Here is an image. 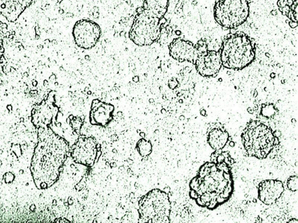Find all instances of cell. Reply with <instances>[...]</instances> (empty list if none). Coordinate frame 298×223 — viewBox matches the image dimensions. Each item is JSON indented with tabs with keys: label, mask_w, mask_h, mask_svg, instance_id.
Instances as JSON below:
<instances>
[{
	"label": "cell",
	"mask_w": 298,
	"mask_h": 223,
	"mask_svg": "<svg viewBox=\"0 0 298 223\" xmlns=\"http://www.w3.org/2000/svg\"><path fill=\"white\" fill-rule=\"evenodd\" d=\"M37 130V144L33 155L30 171L39 189H46L58 180L66 159L67 144L49 126Z\"/></svg>",
	"instance_id": "obj_1"
},
{
	"label": "cell",
	"mask_w": 298,
	"mask_h": 223,
	"mask_svg": "<svg viewBox=\"0 0 298 223\" xmlns=\"http://www.w3.org/2000/svg\"><path fill=\"white\" fill-rule=\"evenodd\" d=\"M243 33L228 36L222 43L220 56L222 66L232 70H242L253 62L256 56L255 43Z\"/></svg>",
	"instance_id": "obj_2"
},
{
	"label": "cell",
	"mask_w": 298,
	"mask_h": 223,
	"mask_svg": "<svg viewBox=\"0 0 298 223\" xmlns=\"http://www.w3.org/2000/svg\"><path fill=\"white\" fill-rule=\"evenodd\" d=\"M161 19L144 9L135 17L129 33V38L140 47L153 44L160 36Z\"/></svg>",
	"instance_id": "obj_3"
},
{
	"label": "cell",
	"mask_w": 298,
	"mask_h": 223,
	"mask_svg": "<svg viewBox=\"0 0 298 223\" xmlns=\"http://www.w3.org/2000/svg\"><path fill=\"white\" fill-rule=\"evenodd\" d=\"M249 15L247 0H219L214 7L216 21L228 29H235L242 25Z\"/></svg>",
	"instance_id": "obj_4"
},
{
	"label": "cell",
	"mask_w": 298,
	"mask_h": 223,
	"mask_svg": "<svg viewBox=\"0 0 298 223\" xmlns=\"http://www.w3.org/2000/svg\"><path fill=\"white\" fill-rule=\"evenodd\" d=\"M170 202L168 195L160 190L155 189L146 195L142 200V214L152 222H170Z\"/></svg>",
	"instance_id": "obj_5"
},
{
	"label": "cell",
	"mask_w": 298,
	"mask_h": 223,
	"mask_svg": "<svg viewBox=\"0 0 298 223\" xmlns=\"http://www.w3.org/2000/svg\"><path fill=\"white\" fill-rule=\"evenodd\" d=\"M72 35L76 45L80 48L90 49L99 41L101 30L97 23L89 19L76 22L72 30Z\"/></svg>",
	"instance_id": "obj_6"
},
{
	"label": "cell",
	"mask_w": 298,
	"mask_h": 223,
	"mask_svg": "<svg viewBox=\"0 0 298 223\" xmlns=\"http://www.w3.org/2000/svg\"><path fill=\"white\" fill-rule=\"evenodd\" d=\"M194 64L201 76L205 77H215L222 67L220 52L208 50L199 52Z\"/></svg>",
	"instance_id": "obj_7"
},
{
	"label": "cell",
	"mask_w": 298,
	"mask_h": 223,
	"mask_svg": "<svg viewBox=\"0 0 298 223\" xmlns=\"http://www.w3.org/2000/svg\"><path fill=\"white\" fill-rule=\"evenodd\" d=\"M170 55L175 60L183 62L185 61L194 63L198 51L193 44L189 41L175 38L169 45Z\"/></svg>",
	"instance_id": "obj_8"
},
{
	"label": "cell",
	"mask_w": 298,
	"mask_h": 223,
	"mask_svg": "<svg viewBox=\"0 0 298 223\" xmlns=\"http://www.w3.org/2000/svg\"><path fill=\"white\" fill-rule=\"evenodd\" d=\"M57 110L55 106L48 100H43L37 105L32 110V122L36 128L49 126Z\"/></svg>",
	"instance_id": "obj_9"
},
{
	"label": "cell",
	"mask_w": 298,
	"mask_h": 223,
	"mask_svg": "<svg viewBox=\"0 0 298 223\" xmlns=\"http://www.w3.org/2000/svg\"><path fill=\"white\" fill-rule=\"evenodd\" d=\"M36 0H0V14L10 22L16 21Z\"/></svg>",
	"instance_id": "obj_10"
},
{
	"label": "cell",
	"mask_w": 298,
	"mask_h": 223,
	"mask_svg": "<svg viewBox=\"0 0 298 223\" xmlns=\"http://www.w3.org/2000/svg\"><path fill=\"white\" fill-rule=\"evenodd\" d=\"M93 102L90 111V121L93 120L96 124L106 125L112 119V113L114 106L111 104H106L97 100Z\"/></svg>",
	"instance_id": "obj_11"
},
{
	"label": "cell",
	"mask_w": 298,
	"mask_h": 223,
	"mask_svg": "<svg viewBox=\"0 0 298 223\" xmlns=\"http://www.w3.org/2000/svg\"><path fill=\"white\" fill-rule=\"evenodd\" d=\"M169 0H144L143 8L162 19L167 11Z\"/></svg>",
	"instance_id": "obj_12"
},
{
	"label": "cell",
	"mask_w": 298,
	"mask_h": 223,
	"mask_svg": "<svg viewBox=\"0 0 298 223\" xmlns=\"http://www.w3.org/2000/svg\"><path fill=\"white\" fill-rule=\"evenodd\" d=\"M141 142L142 143L139 144V152L143 156L150 154L151 150H152V146H151L150 144H148L147 142L144 139H142Z\"/></svg>",
	"instance_id": "obj_13"
},
{
	"label": "cell",
	"mask_w": 298,
	"mask_h": 223,
	"mask_svg": "<svg viewBox=\"0 0 298 223\" xmlns=\"http://www.w3.org/2000/svg\"><path fill=\"white\" fill-rule=\"evenodd\" d=\"M297 176H291L287 181L288 188L291 191H296L297 189Z\"/></svg>",
	"instance_id": "obj_14"
},
{
	"label": "cell",
	"mask_w": 298,
	"mask_h": 223,
	"mask_svg": "<svg viewBox=\"0 0 298 223\" xmlns=\"http://www.w3.org/2000/svg\"><path fill=\"white\" fill-rule=\"evenodd\" d=\"M189 195L190 196V198L193 199H196L199 197V196L198 195V194H197L196 192L193 189H192L191 191H190Z\"/></svg>",
	"instance_id": "obj_15"
},
{
	"label": "cell",
	"mask_w": 298,
	"mask_h": 223,
	"mask_svg": "<svg viewBox=\"0 0 298 223\" xmlns=\"http://www.w3.org/2000/svg\"><path fill=\"white\" fill-rule=\"evenodd\" d=\"M195 200H196L197 204H198L199 206H200L201 207H205V203L201 199L200 197H198Z\"/></svg>",
	"instance_id": "obj_16"
},
{
	"label": "cell",
	"mask_w": 298,
	"mask_h": 223,
	"mask_svg": "<svg viewBox=\"0 0 298 223\" xmlns=\"http://www.w3.org/2000/svg\"><path fill=\"white\" fill-rule=\"evenodd\" d=\"M224 159L225 157L222 154L218 155L217 157V163H220L222 162V161H224Z\"/></svg>",
	"instance_id": "obj_17"
},
{
	"label": "cell",
	"mask_w": 298,
	"mask_h": 223,
	"mask_svg": "<svg viewBox=\"0 0 298 223\" xmlns=\"http://www.w3.org/2000/svg\"><path fill=\"white\" fill-rule=\"evenodd\" d=\"M4 47H3V42H2V41L0 40V59H1V56H3V55L4 54Z\"/></svg>",
	"instance_id": "obj_18"
},
{
	"label": "cell",
	"mask_w": 298,
	"mask_h": 223,
	"mask_svg": "<svg viewBox=\"0 0 298 223\" xmlns=\"http://www.w3.org/2000/svg\"><path fill=\"white\" fill-rule=\"evenodd\" d=\"M221 154H222L224 157H229V152H227V151H225V152H222L221 153Z\"/></svg>",
	"instance_id": "obj_19"
},
{
	"label": "cell",
	"mask_w": 298,
	"mask_h": 223,
	"mask_svg": "<svg viewBox=\"0 0 298 223\" xmlns=\"http://www.w3.org/2000/svg\"><path fill=\"white\" fill-rule=\"evenodd\" d=\"M229 145L230 146H231V147H234V146H235V143H234V142H233V141H231L229 144Z\"/></svg>",
	"instance_id": "obj_20"
},
{
	"label": "cell",
	"mask_w": 298,
	"mask_h": 223,
	"mask_svg": "<svg viewBox=\"0 0 298 223\" xmlns=\"http://www.w3.org/2000/svg\"><path fill=\"white\" fill-rule=\"evenodd\" d=\"M200 114L201 115L203 116H206V110H202L200 111Z\"/></svg>",
	"instance_id": "obj_21"
},
{
	"label": "cell",
	"mask_w": 298,
	"mask_h": 223,
	"mask_svg": "<svg viewBox=\"0 0 298 223\" xmlns=\"http://www.w3.org/2000/svg\"><path fill=\"white\" fill-rule=\"evenodd\" d=\"M297 161H296V164H295V165H296V166H297Z\"/></svg>",
	"instance_id": "obj_22"
},
{
	"label": "cell",
	"mask_w": 298,
	"mask_h": 223,
	"mask_svg": "<svg viewBox=\"0 0 298 223\" xmlns=\"http://www.w3.org/2000/svg\"><path fill=\"white\" fill-rule=\"evenodd\" d=\"M278 1H279V0H278Z\"/></svg>",
	"instance_id": "obj_23"
}]
</instances>
